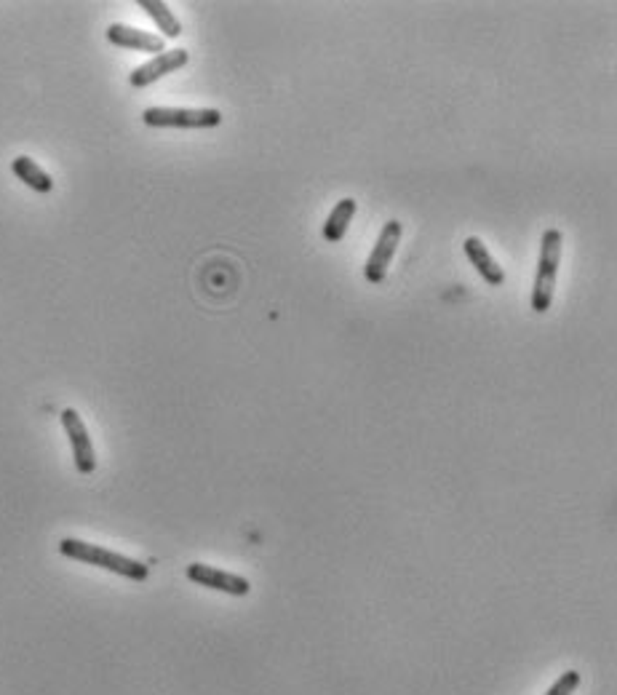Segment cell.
<instances>
[{"mask_svg": "<svg viewBox=\"0 0 617 695\" xmlns=\"http://www.w3.org/2000/svg\"><path fill=\"white\" fill-rule=\"evenodd\" d=\"M59 554L67 556V559H75V562H83V565L102 567L107 573L123 575L129 581H147L150 575V567L145 562H137L131 556H123L118 551H110L105 546H94V543H86V540L78 538H65L59 543Z\"/></svg>", "mask_w": 617, "mask_h": 695, "instance_id": "cell-1", "label": "cell"}, {"mask_svg": "<svg viewBox=\"0 0 617 695\" xmlns=\"http://www.w3.org/2000/svg\"><path fill=\"white\" fill-rule=\"evenodd\" d=\"M187 62H190V54L185 49H166L163 54L145 62V65H139L137 70H131L129 83L134 89H145L150 83L161 81L163 75H171L179 67H185Z\"/></svg>", "mask_w": 617, "mask_h": 695, "instance_id": "cell-7", "label": "cell"}, {"mask_svg": "<svg viewBox=\"0 0 617 695\" xmlns=\"http://www.w3.org/2000/svg\"><path fill=\"white\" fill-rule=\"evenodd\" d=\"M139 9L145 11L147 17L153 19L155 27L161 30V38L166 41H174V38H179L182 35V22H179L177 17H174V11L166 6V3H161V0H139Z\"/></svg>", "mask_w": 617, "mask_h": 695, "instance_id": "cell-12", "label": "cell"}, {"mask_svg": "<svg viewBox=\"0 0 617 695\" xmlns=\"http://www.w3.org/2000/svg\"><path fill=\"white\" fill-rule=\"evenodd\" d=\"M62 428H65L67 439H70V447H73V460L78 474L89 476L97 471V452H94V444H91L89 428L83 423V417L75 412V409H62Z\"/></svg>", "mask_w": 617, "mask_h": 695, "instance_id": "cell-5", "label": "cell"}, {"mask_svg": "<svg viewBox=\"0 0 617 695\" xmlns=\"http://www.w3.org/2000/svg\"><path fill=\"white\" fill-rule=\"evenodd\" d=\"M142 121L171 129H214L222 123V113L217 107H147Z\"/></svg>", "mask_w": 617, "mask_h": 695, "instance_id": "cell-3", "label": "cell"}, {"mask_svg": "<svg viewBox=\"0 0 617 695\" xmlns=\"http://www.w3.org/2000/svg\"><path fill=\"white\" fill-rule=\"evenodd\" d=\"M11 172L17 174L19 180L25 182L27 188H33L35 193H51L54 190V180L46 169L35 164L30 156H17L11 161Z\"/></svg>", "mask_w": 617, "mask_h": 695, "instance_id": "cell-10", "label": "cell"}, {"mask_svg": "<svg viewBox=\"0 0 617 695\" xmlns=\"http://www.w3.org/2000/svg\"><path fill=\"white\" fill-rule=\"evenodd\" d=\"M580 682H583V677H580V671L569 669L564 671L556 682H553L548 690H545V695H572L580 687Z\"/></svg>", "mask_w": 617, "mask_h": 695, "instance_id": "cell-13", "label": "cell"}, {"mask_svg": "<svg viewBox=\"0 0 617 695\" xmlns=\"http://www.w3.org/2000/svg\"><path fill=\"white\" fill-rule=\"evenodd\" d=\"M561 246H564L561 230H545L540 238V260H537L535 289H532V311L535 313L551 311L553 295H556V276H559Z\"/></svg>", "mask_w": 617, "mask_h": 695, "instance_id": "cell-2", "label": "cell"}, {"mask_svg": "<svg viewBox=\"0 0 617 695\" xmlns=\"http://www.w3.org/2000/svg\"><path fill=\"white\" fill-rule=\"evenodd\" d=\"M401 233H404L401 222L398 220L385 222V228H382L380 236H377V244H374V249L369 252V257H366L364 276L369 284H382V281H385L390 262H393V257H396L398 244H401Z\"/></svg>", "mask_w": 617, "mask_h": 695, "instance_id": "cell-4", "label": "cell"}, {"mask_svg": "<svg viewBox=\"0 0 617 695\" xmlns=\"http://www.w3.org/2000/svg\"><path fill=\"white\" fill-rule=\"evenodd\" d=\"M185 575L187 581L198 583L203 589L222 591V594H230V597H246L252 591V583L246 581L244 575L228 573V570H220V567L212 565H201V562L187 565Z\"/></svg>", "mask_w": 617, "mask_h": 695, "instance_id": "cell-6", "label": "cell"}, {"mask_svg": "<svg viewBox=\"0 0 617 695\" xmlns=\"http://www.w3.org/2000/svg\"><path fill=\"white\" fill-rule=\"evenodd\" d=\"M465 257L471 260V265L479 270V276L487 281L489 287H503L505 284V270L497 265V260L489 254L487 244L481 241L479 236H468L463 241Z\"/></svg>", "mask_w": 617, "mask_h": 695, "instance_id": "cell-9", "label": "cell"}, {"mask_svg": "<svg viewBox=\"0 0 617 695\" xmlns=\"http://www.w3.org/2000/svg\"><path fill=\"white\" fill-rule=\"evenodd\" d=\"M356 209H358V204L353 201V198H342V201H337V206H334L332 212H329V217H326V222H324L326 241L337 244V241H342V238H345V233H348V225L353 222V217H356Z\"/></svg>", "mask_w": 617, "mask_h": 695, "instance_id": "cell-11", "label": "cell"}, {"mask_svg": "<svg viewBox=\"0 0 617 695\" xmlns=\"http://www.w3.org/2000/svg\"><path fill=\"white\" fill-rule=\"evenodd\" d=\"M107 41L118 46V49L142 51V54H155V57L166 51V41H163L161 35L145 33V30H137V27L121 25V22L107 27Z\"/></svg>", "mask_w": 617, "mask_h": 695, "instance_id": "cell-8", "label": "cell"}]
</instances>
